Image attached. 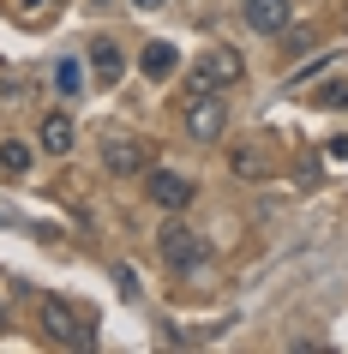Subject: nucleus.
Instances as JSON below:
<instances>
[{"label":"nucleus","mask_w":348,"mask_h":354,"mask_svg":"<svg viewBox=\"0 0 348 354\" xmlns=\"http://www.w3.org/2000/svg\"><path fill=\"white\" fill-rule=\"evenodd\" d=\"M181 127H186V138H199V145H217L222 132H228L222 91H210V84H192V96L181 102Z\"/></svg>","instance_id":"1"},{"label":"nucleus","mask_w":348,"mask_h":354,"mask_svg":"<svg viewBox=\"0 0 348 354\" xmlns=\"http://www.w3.org/2000/svg\"><path fill=\"white\" fill-rule=\"evenodd\" d=\"M37 324H42V336H48L55 348H91V342H96L91 324H84V313H73L66 300H42Z\"/></svg>","instance_id":"2"},{"label":"nucleus","mask_w":348,"mask_h":354,"mask_svg":"<svg viewBox=\"0 0 348 354\" xmlns=\"http://www.w3.org/2000/svg\"><path fill=\"white\" fill-rule=\"evenodd\" d=\"M240 78H246V60H240V48L217 42V48H204V60H199V73H192V84H210V91H235Z\"/></svg>","instance_id":"3"},{"label":"nucleus","mask_w":348,"mask_h":354,"mask_svg":"<svg viewBox=\"0 0 348 354\" xmlns=\"http://www.w3.org/2000/svg\"><path fill=\"white\" fill-rule=\"evenodd\" d=\"M102 168H109V174H120V180L145 174V168H150L145 138H132V132H109V138H102Z\"/></svg>","instance_id":"4"},{"label":"nucleus","mask_w":348,"mask_h":354,"mask_svg":"<svg viewBox=\"0 0 348 354\" xmlns=\"http://www.w3.org/2000/svg\"><path fill=\"white\" fill-rule=\"evenodd\" d=\"M163 259L174 264V270H199L204 259H210V246H204V234H192L186 223L163 228Z\"/></svg>","instance_id":"5"},{"label":"nucleus","mask_w":348,"mask_h":354,"mask_svg":"<svg viewBox=\"0 0 348 354\" xmlns=\"http://www.w3.org/2000/svg\"><path fill=\"white\" fill-rule=\"evenodd\" d=\"M145 192H150V205H156V210H186L192 198H199V187H192L186 174H174V168H156Z\"/></svg>","instance_id":"6"},{"label":"nucleus","mask_w":348,"mask_h":354,"mask_svg":"<svg viewBox=\"0 0 348 354\" xmlns=\"http://www.w3.org/2000/svg\"><path fill=\"white\" fill-rule=\"evenodd\" d=\"M289 0H240V19L253 24L258 37H282V30H289Z\"/></svg>","instance_id":"7"},{"label":"nucleus","mask_w":348,"mask_h":354,"mask_svg":"<svg viewBox=\"0 0 348 354\" xmlns=\"http://www.w3.org/2000/svg\"><path fill=\"white\" fill-rule=\"evenodd\" d=\"M138 73H145L150 84L174 78V73H181V48H174V42H145V55H138Z\"/></svg>","instance_id":"8"},{"label":"nucleus","mask_w":348,"mask_h":354,"mask_svg":"<svg viewBox=\"0 0 348 354\" xmlns=\"http://www.w3.org/2000/svg\"><path fill=\"white\" fill-rule=\"evenodd\" d=\"M37 145L48 150V156H66V150L78 145V127H73V114H48L37 127Z\"/></svg>","instance_id":"9"},{"label":"nucleus","mask_w":348,"mask_h":354,"mask_svg":"<svg viewBox=\"0 0 348 354\" xmlns=\"http://www.w3.org/2000/svg\"><path fill=\"white\" fill-rule=\"evenodd\" d=\"M84 60H91V73L102 78V84H114V78L127 73V60H120V48H114L109 37H96V42H91V55H84Z\"/></svg>","instance_id":"10"},{"label":"nucleus","mask_w":348,"mask_h":354,"mask_svg":"<svg viewBox=\"0 0 348 354\" xmlns=\"http://www.w3.org/2000/svg\"><path fill=\"white\" fill-rule=\"evenodd\" d=\"M55 91L60 96H84V66H78V60H60L55 66Z\"/></svg>","instance_id":"11"},{"label":"nucleus","mask_w":348,"mask_h":354,"mask_svg":"<svg viewBox=\"0 0 348 354\" xmlns=\"http://www.w3.org/2000/svg\"><path fill=\"white\" fill-rule=\"evenodd\" d=\"M24 168H30V145L6 138V145H0V174H24Z\"/></svg>","instance_id":"12"},{"label":"nucleus","mask_w":348,"mask_h":354,"mask_svg":"<svg viewBox=\"0 0 348 354\" xmlns=\"http://www.w3.org/2000/svg\"><path fill=\"white\" fill-rule=\"evenodd\" d=\"M318 109H348V84H342V78L318 84Z\"/></svg>","instance_id":"13"},{"label":"nucleus","mask_w":348,"mask_h":354,"mask_svg":"<svg viewBox=\"0 0 348 354\" xmlns=\"http://www.w3.org/2000/svg\"><path fill=\"white\" fill-rule=\"evenodd\" d=\"M235 174H264V156H258V150H240V156H235Z\"/></svg>","instance_id":"14"},{"label":"nucleus","mask_w":348,"mask_h":354,"mask_svg":"<svg viewBox=\"0 0 348 354\" xmlns=\"http://www.w3.org/2000/svg\"><path fill=\"white\" fill-rule=\"evenodd\" d=\"M318 174H324V162H318V156H306V162H300V187H318Z\"/></svg>","instance_id":"15"},{"label":"nucleus","mask_w":348,"mask_h":354,"mask_svg":"<svg viewBox=\"0 0 348 354\" xmlns=\"http://www.w3.org/2000/svg\"><path fill=\"white\" fill-rule=\"evenodd\" d=\"M330 156H336V162H348V138H330Z\"/></svg>","instance_id":"16"},{"label":"nucleus","mask_w":348,"mask_h":354,"mask_svg":"<svg viewBox=\"0 0 348 354\" xmlns=\"http://www.w3.org/2000/svg\"><path fill=\"white\" fill-rule=\"evenodd\" d=\"M132 6H138V12H156V6H168V0H132Z\"/></svg>","instance_id":"17"},{"label":"nucleus","mask_w":348,"mask_h":354,"mask_svg":"<svg viewBox=\"0 0 348 354\" xmlns=\"http://www.w3.org/2000/svg\"><path fill=\"white\" fill-rule=\"evenodd\" d=\"M42 6H60V0H24V12H42Z\"/></svg>","instance_id":"18"},{"label":"nucleus","mask_w":348,"mask_h":354,"mask_svg":"<svg viewBox=\"0 0 348 354\" xmlns=\"http://www.w3.org/2000/svg\"><path fill=\"white\" fill-rule=\"evenodd\" d=\"M0 330H6V306H0Z\"/></svg>","instance_id":"19"},{"label":"nucleus","mask_w":348,"mask_h":354,"mask_svg":"<svg viewBox=\"0 0 348 354\" xmlns=\"http://www.w3.org/2000/svg\"><path fill=\"white\" fill-rule=\"evenodd\" d=\"M96 6H109V0H96Z\"/></svg>","instance_id":"20"}]
</instances>
